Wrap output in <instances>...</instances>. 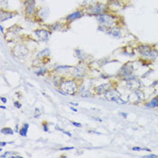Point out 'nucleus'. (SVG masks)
Returning <instances> with one entry per match:
<instances>
[{
    "label": "nucleus",
    "instance_id": "nucleus-1",
    "mask_svg": "<svg viewBox=\"0 0 158 158\" xmlns=\"http://www.w3.org/2000/svg\"><path fill=\"white\" fill-rule=\"evenodd\" d=\"M136 51L144 60L155 61L158 57V50L149 44H140L136 48Z\"/></svg>",
    "mask_w": 158,
    "mask_h": 158
},
{
    "label": "nucleus",
    "instance_id": "nucleus-2",
    "mask_svg": "<svg viewBox=\"0 0 158 158\" xmlns=\"http://www.w3.org/2000/svg\"><path fill=\"white\" fill-rule=\"evenodd\" d=\"M97 21L101 24V26L109 28L112 27L114 26H117V18L116 14H111V13H104V14H99L97 16H95Z\"/></svg>",
    "mask_w": 158,
    "mask_h": 158
},
{
    "label": "nucleus",
    "instance_id": "nucleus-3",
    "mask_svg": "<svg viewBox=\"0 0 158 158\" xmlns=\"http://www.w3.org/2000/svg\"><path fill=\"white\" fill-rule=\"evenodd\" d=\"M109 6L108 4H103V3H100V2H96L93 5H91L90 6L85 8V13L89 14V15L97 16L99 14L109 12Z\"/></svg>",
    "mask_w": 158,
    "mask_h": 158
},
{
    "label": "nucleus",
    "instance_id": "nucleus-4",
    "mask_svg": "<svg viewBox=\"0 0 158 158\" xmlns=\"http://www.w3.org/2000/svg\"><path fill=\"white\" fill-rule=\"evenodd\" d=\"M60 88L63 95H75V93H77V91L79 90V86H78L77 81L73 80L63 81L61 83Z\"/></svg>",
    "mask_w": 158,
    "mask_h": 158
},
{
    "label": "nucleus",
    "instance_id": "nucleus-5",
    "mask_svg": "<svg viewBox=\"0 0 158 158\" xmlns=\"http://www.w3.org/2000/svg\"><path fill=\"white\" fill-rule=\"evenodd\" d=\"M12 53L14 56L18 59H26L28 55L29 50L25 44L18 43V44L14 45L13 50H12Z\"/></svg>",
    "mask_w": 158,
    "mask_h": 158
},
{
    "label": "nucleus",
    "instance_id": "nucleus-6",
    "mask_svg": "<svg viewBox=\"0 0 158 158\" xmlns=\"http://www.w3.org/2000/svg\"><path fill=\"white\" fill-rule=\"evenodd\" d=\"M135 71V67L133 65L132 62H128L126 64H124L117 72V76L120 78H126L128 77L130 75L133 74V72Z\"/></svg>",
    "mask_w": 158,
    "mask_h": 158
},
{
    "label": "nucleus",
    "instance_id": "nucleus-7",
    "mask_svg": "<svg viewBox=\"0 0 158 158\" xmlns=\"http://www.w3.org/2000/svg\"><path fill=\"white\" fill-rule=\"evenodd\" d=\"M107 34L114 37L116 39H120L123 35L122 34V28L118 26H114L112 27H109V28H106L104 31Z\"/></svg>",
    "mask_w": 158,
    "mask_h": 158
},
{
    "label": "nucleus",
    "instance_id": "nucleus-8",
    "mask_svg": "<svg viewBox=\"0 0 158 158\" xmlns=\"http://www.w3.org/2000/svg\"><path fill=\"white\" fill-rule=\"evenodd\" d=\"M105 98L108 100L109 101H112V102H117V101L118 99H120L121 97V94L119 91H117L116 89H109V90H107L105 93Z\"/></svg>",
    "mask_w": 158,
    "mask_h": 158
},
{
    "label": "nucleus",
    "instance_id": "nucleus-9",
    "mask_svg": "<svg viewBox=\"0 0 158 158\" xmlns=\"http://www.w3.org/2000/svg\"><path fill=\"white\" fill-rule=\"evenodd\" d=\"M34 33L36 35V37L42 42H47L51 35V32L45 29H37V30H34Z\"/></svg>",
    "mask_w": 158,
    "mask_h": 158
},
{
    "label": "nucleus",
    "instance_id": "nucleus-10",
    "mask_svg": "<svg viewBox=\"0 0 158 158\" xmlns=\"http://www.w3.org/2000/svg\"><path fill=\"white\" fill-rule=\"evenodd\" d=\"M84 14H85V12L82 11V10L75 11V12H73V13H71V14H68V15L65 17V21H66L67 23H72L73 21L81 18Z\"/></svg>",
    "mask_w": 158,
    "mask_h": 158
},
{
    "label": "nucleus",
    "instance_id": "nucleus-11",
    "mask_svg": "<svg viewBox=\"0 0 158 158\" xmlns=\"http://www.w3.org/2000/svg\"><path fill=\"white\" fill-rule=\"evenodd\" d=\"M50 14V9L48 7H40L36 10L35 15L42 21H44Z\"/></svg>",
    "mask_w": 158,
    "mask_h": 158
},
{
    "label": "nucleus",
    "instance_id": "nucleus-12",
    "mask_svg": "<svg viewBox=\"0 0 158 158\" xmlns=\"http://www.w3.org/2000/svg\"><path fill=\"white\" fill-rule=\"evenodd\" d=\"M17 14V12L13 11H7L5 9H1V14H0V20L1 22H5L6 20L11 19Z\"/></svg>",
    "mask_w": 158,
    "mask_h": 158
},
{
    "label": "nucleus",
    "instance_id": "nucleus-13",
    "mask_svg": "<svg viewBox=\"0 0 158 158\" xmlns=\"http://www.w3.org/2000/svg\"><path fill=\"white\" fill-rule=\"evenodd\" d=\"M109 89H111V84L109 82V83H103L100 86H98L95 89V91L98 95H101V94H104L107 90H109Z\"/></svg>",
    "mask_w": 158,
    "mask_h": 158
},
{
    "label": "nucleus",
    "instance_id": "nucleus-14",
    "mask_svg": "<svg viewBox=\"0 0 158 158\" xmlns=\"http://www.w3.org/2000/svg\"><path fill=\"white\" fill-rule=\"evenodd\" d=\"M85 74V69L82 66H76L73 68L72 75L75 76L76 78H81Z\"/></svg>",
    "mask_w": 158,
    "mask_h": 158
},
{
    "label": "nucleus",
    "instance_id": "nucleus-15",
    "mask_svg": "<svg viewBox=\"0 0 158 158\" xmlns=\"http://www.w3.org/2000/svg\"><path fill=\"white\" fill-rule=\"evenodd\" d=\"M25 13L28 16H34L36 14V8L35 5H30V6H25Z\"/></svg>",
    "mask_w": 158,
    "mask_h": 158
},
{
    "label": "nucleus",
    "instance_id": "nucleus-16",
    "mask_svg": "<svg viewBox=\"0 0 158 158\" xmlns=\"http://www.w3.org/2000/svg\"><path fill=\"white\" fill-rule=\"evenodd\" d=\"M109 8H122L123 6V1L122 0H109L108 3Z\"/></svg>",
    "mask_w": 158,
    "mask_h": 158
},
{
    "label": "nucleus",
    "instance_id": "nucleus-17",
    "mask_svg": "<svg viewBox=\"0 0 158 158\" xmlns=\"http://www.w3.org/2000/svg\"><path fill=\"white\" fill-rule=\"evenodd\" d=\"M145 108L146 109H156L158 108V96L153 98L150 101L145 103Z\"/></svg>",
    "mask_w": 158,
    "mask_h": 158
},
{
    "label": "nucleus",
    "instance_id": "nucleus-18",
    "mask_svg": "<svg viewBox=\"0 0 158 158\" xmlns=\"http://www.w3.org/2000/svg\"><path fill=\"white\" fill-rule=\"evenodd\" d=\"M63 24L60 23V22H55L52 25H49V30H52V31H61L63 29Z\"/></svg>",
    "mask_w": 158,
    "mask_h": 158
},
{
    "label": "nucleus",
    "instance_id": "nucleus-19",
    "mask_svg": "<svg viewBox=\"0 0 158 158\" xmlns=\"http://www.w3.org/2000/svg\"><path fill=\"white\" fill-rule=\"evenodd\" d=\"M28 128H29V124H25L20 130H19V134L22 136H24V137H26V136H27V131H28Z\"/></svg>",
    "mask_w": 158,
    "mask_h": 158
},
{
    "label": "nucleus",
    "instance_id": "nucleus-20",
    "mask_svg": "<svg viewBox=\"0 0 158 158\" xmlns=\"http://www.w3.org/2000/svg\"><path fill=\"white\" fill-rule=\"evenodd\" d=\"M75 53H76L78 59H80V60H81V61H85L87 59L86 53H85L84 52H82L81 50H76V51H75Z\"/></svg>",
    "mask_w": 158,
    "mask_h": 158
},
{
    "label": "nucleus",
    "instance_id": "nucleus-21",
    "mask_svg": "<svg viewBox=\"0 0 158 158\" xmlns=\"http://www.w3.org/2000/svg\"><path fill=\"white\" fill-rule=\"evenodd\" d=\"M50 54V50L49 49H44L43 51H41L38 54H37V57L41 58V57H44L46 55H49Z\"/></svg>",
    "mask_w": 158,
    "mask_h": 158
},
{
    "label": "nucleus",
    "instance_id": "nucleus-22",
    "mask_svg": "<svg viewBox=\"0 0 158 158\" xmlns=\"http://www.w3.org/2000/svg\"><path fill=\"white\" fill-rule=\"evenodd\" d=\"M2 134H6V135H13L14 134V130L10 128H4L1 130Z\"/></svg>",
    "mask_w": 158,
    "mask_h": 158
},
{
    "label": "nucleus",
    "instance_id": "nucleus-23",
    "mask_svg": "<svg viewBox=\"0 0 158 158\" xmlns=\"http://www.w3.org/2000/svg\"><path fill=\"white\" fill-rule=\"evenodd\" d=\"M94 3H95L94 0H84L82 3V6H84V8H87V7L90 6L91 5H93Z\"/></svg>",
    "mask_w": 158,
    "mask_h": 158
},
{
    "label": "nucleus",
    "instance_id": "nucleus-24",
    "mask_svg": "<svg viewBox=\"0 0 158 158\" xmlns=\"http://www.w3.org/2000/svg\"><path fill=\"white\" fill-rule=\"evenodd\" d=\"M24 6H30V5H35V0H23Z\"/></svg>",
    "mask_w": 158,
    "mask_h": 158
},
{
    "label": "nucleus",
    "instance_id": "nucleus-25",
    "mask_svg": "<svg viewBox=\"0 0 158 158\" xmlns=\"http://www.w3.org/2000/svg\"><path fill=\"white\" fill-rule=\"evenodd\" d=\"M47 72V70L45 69V68H43V69H41L40 71H37V72H34L35 74H37V75H43V74H45Z\"/></svg>",
    "mask_w": 158,
    "mask_h": 158
},
{
    "label": "nucleus",
    "instance_id": "nucleus-26",
    "mask_svg": "<svg viewBox=\"0 0 158 158\" xmlns=\"http://www.w3.org/2000/svg\"><path fill=\"white\" fill-rule=\"evenodd\" d=\"M80 93H81V97H87V98H88V97H90V96H91V95H90V92H89V91H84V92L81 91V92H80Z\"/></svg>",
    "mask_w": 158,
    "mask_h": 158
},
{
    "label": "nucleus",
    "instance_id": "nucleus-27",
    "mask_svg": "<svg viewBox=\"0 0 158 158\" xmlns=\"http://www.w3.org/2000/svg\"><path fill=\"white\" fill-rule=\"evenodd\" d=\"M132 150L133 151H142V150H144V148H141V147H138V146H135V147L132 148Z\"/></svg>",
    "mask_w": 158,
    "mask_h": 158
},
{
    "label": "nucleus",
    "instance_id": "nucleus-28",
    "mask_svg": "<svg viewBox=\"0 0 158 158\" xmlns=\"http://www.w3.org/2000/svg\"><path fill=\"white\" fill-rule=\"evenodd\" d=\"M143 157H145V158H151V157L156 158V157H157V156H156V155H153V154H151V155H147V156H144Z\"/></svg>",
    "mask_w": 158,
    "mask_h": 158
},
{
    "label": "nucleus",
    "instance_id": "nucleus-29",
    "mask_svg": "<svg viewBox=\"0 0 158 158\" xmlns=\"http://www.w3.org/2000/svg\"><path fill=\"white\" fill-rule=\"evenodd\" d=\"M72 124L73 125V126L77 127V128H81V124H80V123H77V122H74V121H72Z\"/></svg>",
    "mask_w": 158,
    "mask_h": 158
},
{
    "label": "nucleus",
    "instance_id": "nucleus-30",
    "mask_svg": "<svg viewBox=\"0 0 158 158\" xmlns=\"http://www.w3.org/2000/svg\"><path fill=\"white\" fill-rule=\"evenodd\" d=\"M73 147H63V148H61L60 150L61 151H67V150H72Z\"/></svg>",
    "mask_w": 158,
    "mask_h": 158
},
{
    "label": "nucleus",
    "instance_id": "nucleus-31",
    "mask_svg": "<svg viewBox=\"0 0 158 158\" xmlns=\"http://www.w3.org/2000/svg\"><path fill=\"white\" fill-rule=\"evenodd\" d=\"M43 130L45 131V132H47V131H48V126L45 124V122L43 123Z\"/></svg>",
    "mask_w": 158,
    "mask_h": 158
},
{
    "label": "nucleus",
    "instance_id": "nucleus-32",
    "mask_svg": "<svg viewBox=\"0 0 158 158\" xmlns=\"http://www.w3.org/2000/svg\"><path fill=\"white\" fill-rule=\"evenodd\" d=\"M14 106H15L16 108H18V109H20V108H21V104H19L17 101H16V102H14Z\"/></svg>",
    "mask_w": 158,
    "mask_h": 158
},
{
    "label": "nucleus",
    "instance_id": "nucleus-33",
    "mask_svg": "<svg viewBox=\"0 0 158 158\" xmlns=\"http://www.w3.org/2000/svg\"><path fill=\"white\" fill-rule=\"evenodd\" d=\"M119 115H121L123 117H127V116H128V113H124V112H120L119 113Z\"/></svg>",
    "mask_w": 158,
    "mask_h": 158
},
{
    "label": "nucleus",
    "instance_id": "nucleus-34",
    "mask_svg": "<svg viewBox=\"0 0 158 158\" xmlns=\"http://www.w3.org/2000/svg\"><path fill=\"white\" fill-rule=\"evenodd\" d=\"M1 101H2L3 103H6V101H7V100H6V98H4V97H2V98H1Z\"/></svg>",
    "mask_w": 158,
    "mask_h": 158
},
{
    "label": "nucleus",
    "instance_id": "nucleus-35",
    "mask_svg": "<svg viewBox=\"0 0 158 158\" xmlns=\"http://www.w3.org/2000/svg\"><path fill=\"white\" fill-rule=\"evenodd\" d=\"M94 119H95V120H97V121H100V122H102V120H101V118H97V117H94Z\"/></svg>",
    "mask_w": 158,
    "mask_h": 158
},
{
    "label": "nucleus",
    "instance_id": "nucleus-36",
    "mask_svg": "<svg viewBox=\"0 0 158 158\" xmlns=\"http://www.w3.org/2000/svg\"><path fill=\"white\" fill-rule=\"evenodd\" d=\"M71 109H72V110H73L74 112H77L78 111V109H76L75 108H71Z\"/></svg>",
    "mask_w": 158,
    "mask_h": 158
},
{
    "label": "nucleus",
    "instance_id": "nucleus-37",
    "mask_svg": "<svg viewBox=\"0 0 158 158\" xmlns=\"http://www.w3.org/2000/svg\"><path fill=\"white\" fill-rule=\"evenodd\" d=\"M0 28H1V33H4V27L1 26V27H0Z\"/></svg>",
    "mask_w": 158,
    "mask_h": 158
},
{
    "label": "nucleus",
    "instance_id": "nucleus-38",
    "mask_svg": "<svg viewBox=\"0 0 158 158\" xmlns=\"http://www.w3.org/2000/svg\"><path fill=\"white\" fill-rule=\"evenodd\" d=\"M156 84H158V81H156V82H154V84H153V85H156Z\"/></svg>",
    "mask_w": 158,
    "mask_h": 158
},
{
    "label": "nucleus",
    "instance_id": "nucleus-39",
    "mask_svg": "<svg viewBox=\"0 0 158 158\" xmlns=\"http://www.w3.org/2000/svg\"><path fill=\"white\" fill-rule=\"evenodd\" d=\"M1 109H6V107H4V106H1Z\"/></svg>",
    "mask_w": 158,
    "mask_h": 158
}]
</instances>
